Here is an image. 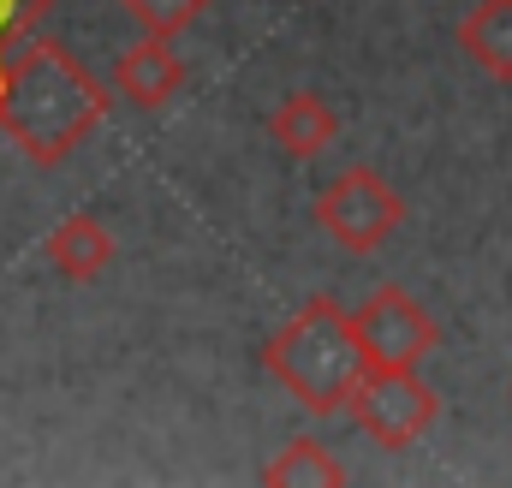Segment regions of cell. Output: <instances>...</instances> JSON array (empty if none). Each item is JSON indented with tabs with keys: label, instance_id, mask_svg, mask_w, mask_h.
<instances>
[{
	"label": "cell",
	"instance_id": "cell-8",
	"mask_svg": "<svg viewBox=\"0 0 512 488\" xmlns=\"http://www.w3.org/2000/svg\"><path fill=\"white\" fill-rule=\"evenodd\" d=\"M268 137H274L292 161H316V155L340 137V114H334V102H328L322 90H292V96L274 102Z\"/></svg>",
	"mask_w": 512,
	"mask_h": 488
},
{
	"label": "cell",
	"instance_id": "cell-13",
	"mask_svg": "<svg viewBox=\"0 0 512 488\" xmlns=\"http://www.w3.org/2000/svg\"><path fill=\"white\" fill-rule=\"evenodd\" d=\"M0 60H6V54H0Z\"/></svg>",
	"mask_w": 512,
	"mask_h": 488
},
{
	"label": "cell",
	"instance_id": "cell-11",
	"mask_svg": "<svg viewBox=\"0 0 512 488\" xmlns=\"http://www.w3.org/2000/svg\"><path fill=\"white\" fill-rule=\"evenodd\" d=\"M120 6L143 36H185L209 12V0H120Z\"/></svg>",
	"mask_w": 512,
	"mask_h": 488
},
{
	"label": "cell",
	"instance_id": "cell-3",
	"mask_svg": "<svg viewBox=\"0 0 512 488\" xmlns=\"http://www.w3.org/2000/svg\"><path fill=\"white\" fill-rule=\"evenodd\" d=\"M346 417L387 453H405L411 441H423L441 417V393L423 381V369H364L352 399H346Z\"/></svg>",
	"mask_w": 512,
	"mask_h": 488
},
{
	"label": "cell",
	"instance_id": "cell-9",
	"mask_svg": "<svg viewBox=\"0 0 512 488\" xmlns=\"http://www.w3.org/2000/svg\"><path fill=\"white\" fill-rule=\"evenodd\" d=\"M459 54L489 84H512V0H477L459 18Z\"/></svg>",
	"mask_w": 512,
	"mask_h": 488
},
{
	"label": "cell",
	"instance_id": "cell-4",
	"mask_svg": "<svg viewBox=\"0 0 512 488\" xmlns=\"http://www.w3.org/2000/svg\"><path fill=\"white\" fill-rule=\"evenodd\" d=\"M316 227L340 244V250H352V256H376L405 227V197L387 185L376 167L358 161V167L334 173L328 191L316 197Z\"/></svg>",
	"mask_w": 512,
	"mask_h": 488
},
{
	"label": "cell",
	"instance_id": "cell-10",
	"mask_svg": "<svg viewBox=\"0 0 512 488\" xmlns=\"http://www.w3.org/2000/svg\"><path fill=\"white\" fill-rule=\"evenodd\" d=\"M262 483L268 488H328V483H346V465H340L316 435H298V441H286V447L262 465Z\"/></svg>",
	"mask_w": 512,
	"mask_h": 488
},
{
	"label": "cell",
	"instance_id": "cell-2",
	"mask_svg": "<svg viewBox=\"0 0 512 488\" xmlns=\"http://www.w3.org/2000/svg\"><path fill=\"white\" fill-rule=\"evenodd\" d=\"M262 364L310 417H340L358 375L370 369L364 346H358V328H352V310L328 292L298 304V316L262 346Z\"/></svg>",
	"mask_w": 512,
	"mask_h": 488
},
{
	"label": "cell",
	"instance_id": "cell-1",
	"mask_svg": "<svg viewBox=\"0 0 512 488\" xmlns=\"http://www.w3.org/2000/svg\"><path fill=\"white\" fill-rule=\"evenodd\" d=\"M114 114L108 84L54 36H24L0 60V131L36 167H66Z\"/></svg>",
	"mask_w": 512,
	"mask_h": 488
},
{
	"label": "cell",
	"instance_id": "cell-12",
	"mask_svg": "<svg viewBox=\"0 0 512 488\" xmlns=\"http://www.w3.org/2000/svg\"><path fill=\"white\" fill-rule=\"evenodd\" d=\"M48 6H54V0H0V54H6L12 42L36 36L42 18H48Z\"/></svg>",
	"mask_w": 512,
	"mask_h": 488
},
{
	"label": "cell",
	"instance_id": "cell-7",
	"mask_svg": "<svg viewBox=\"0 0 512 488\" xmlns=\"http://www.w3.org/2000/svg\"><path fill=\"white\" fill-rule=\"evenodd\" d=\"M42 256H48V268H54L60 280L90 286V280H102V274L114 268L120 244H114V233H108V221H102V215H66V221L48 233Z\"/></svg>",
	"mask_w": 512,
	"mask_h": 488
},
{
	"label": "cell",
	"instance_id": "cell-6",
	"mask_svg": "<svg viewBox=\"0 0 512 488\" xmlns=\"http://www.w3.org/2000/svg\"><path fill=\"white\" fill-rule=\"evenodd\" d=\"M114 90L126 96L131 108L155 114L185 90V60L173 48V36H137L126 54L114 60Z\"/></svg>",
	"mask_w": 512,
	"mask_h": 488
},
{
	"label": "cell",
	"instance_id": "cell-5",
	"mask_svg": "<svg viewBox=\"0 0 512 488\" xmlns=\"http://www.w3.org/2000/svg\"><path fill=\"white\" fill-rule=\"evenodd\" d=\"M358 346L370 369H423V358L441 346V322L405 292V286H376L358 310H352Z\"/></svg>",
	"mask_w": 512,
	"mask_h": 488
}]
</instances>
